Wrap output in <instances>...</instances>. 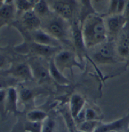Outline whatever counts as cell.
<instances>
[{"label":"cell","mask_w":129,"mask_h":132,"mask_svg":"<svg viewBox=\"0 0 129 132\" xmlns=\"http://www.w3.org/2000/svg\"><path fill=\"white\" fill-rule=\"evenodd\" d=\"M83 41L87 46H92L102 42L106 37V30L100 17L90 16L85 23L83 32Z\"/></svg>","instance_id":"1"},{"label":"cell","mask_w":129,"mask_h":132,"mask_svg":"<svg viewBox=\"0 0 129 132\" xmlns=\"http://www.w3.org/2000/svg\"><path fill=\"white\" fill-rule=\"evenodd\" d=\"M129 121V116L123 118V119L119 120L115 122L107 125H102L96 129L94 132H111L114 131H119L123 129Z\"/></svg>","instance_id":"2"},{"label":"cell","mask_w":129,"mask_h":132,"mask_svg":"<svg viewBox=\"0 0 129 132\" xmlns=\"http://www.w3.org/2000/svg\"><path fill=\"white\" fill-rule=\"evenodd\" d=\"M34 39L35 42L40 45L51 46H55L58 45L57 40L52 38L51 35H48L42 30H37L35 31L34 34Z\"/></svg>","instance_id":"3"},{"label":"cell","mask_w":129,"mask_h":132,"mask_svg":"<svg viewBox=\"0 0 129 132\" xmlns=\"http://www.w3.org/2000/svg\"><path fill=\"white\" fill-rule=\"evenodd\" d=\"M56 62L57 65H60L62 67L68 68L70 65L76 64L73 54L68 51L61 52L56 56Z\"/></svg>","instance_id":"4"},{"label":"cell","mask_w":129,"mask_h":132,"mask_svg":"<svg viewBox=\"0 0 129 132\" xmlns=\"http://www.w3.org/2000/svg\"><path fill=\"white\" fill-rule=\"evenodd\" d=\"M83 104H84V101L81 96L77 94L72 96L70 101L71 114L72 117L76 118L80 114L81 109L83 107Z\"/></svg>","instance_id":"5"},{"label":"cell","mask_w":129,"mask_h":132,"mask_svg":"<svg viewBox=\"0 0 129 132\" xmlns=\"http://www.w3.org/2000/svg\"><path fill=\"white\" fill-rule=\"evenodd\" d=\"M54 9L57 13L64 18L70 17L72 14V7L69 3L64 2H57L54 3Z\"/></svg>","instance_id":"6"},{"label":"cell","mask_w":129,"mask_h":132,"mask_svg":"<svg viewBox=\"0 0 129 132\" xmlns=\"http://www.w3.org/2000/svg\"><path fill=\"white\" fill-rule=\"evenodd\" d=\"M32 49L39 54L43 55V56H49L51 55L55 50H56V47L55 46H48V45H40L35 43L32 45Z\"/></svg>","instance_id":"7"},{"label":"cell","mask_w":129,"mask_h":132,"mask_svg":"<svg viewBox=\"0 0 129 132\" xmlns=\"http://www.w3.org/2000/svg\"><path fill=\"white\" fill-rule=\"evenodd\" d=\"M23 20L24 22L32 29L37 28L40 24V20L32 11H27L24 14Z\"/></svg>","instance_id":"8"},{"label":"cell","mask_w":129,"mask_h":132,"mask_svg":"<svg viewBox=\"0 0 129 132\" xmlns=\"http://www.w3.org/2000/svg\"><path fill=\"white\" fill-rule=\"evenodd\" d=\"M49 30L51 34L58 39L62 38L65 35V31L64 30L61 23L58 21H52L49 24Z\"/></svg>","instance_id":"9"},{"label":"cell","mask_w":129,"mask_h":132,"mask_svg":"<svg viewBox=\"0 0 129 132\" xmlns=\"http://www.w3.org/2000/svg\"><path fill=\"white\" fill-rule=\"evenodd\" d=\"M113 51L109 45H105L100 49V51L96 55L97 60H110L112 58Z\"/></svg>","instance_id":"10"},{"label":"cell","mask_w":129,"mask_h":132,"mask_svg":"<svg viewBox=\"0 0 129 132\" xmlns=\"http://www.w3.org/2000/svg\"><path fill=\"white\" fill-rule=\"evenodd\" d=\"M50 72H51V76L54 78V79L56 80L60 84H66L67 82V80L63 77L62 74L60 73L58 68H56L55 62L52 60L51 62V65H50Z\"/></svg>","instance_id":"11"},{"label":"cell","mask_w":129,"mask_h":132,"mask_svg":"<svg viewBox=\"0 0 129 132\" xmlns=\"http://www.w3.org/2000/svg\"><path fill=\"white\" fill-rule=\"evenodd\" d=\"M123 24V18L120 16H113L110 18L108 22V28L111 31H117Z\"/></svg>","instance_id":"12"},{"label":"cell","mask_w":129,"mask_h":132,"mask_svg":"<svg viewBox=\"0 0 129 132\" xmlns=\"http://www.w3.org/2000/svg\"><path fill=\"white\" fill-rule=\"evenodd\" d=\"M47 117L45 112L41 111H33L28 114V118L31 122H40Z\"/></svg>","instance_id":"13"},{"label":"cell","mask_w":129,"mask_h":132,"mask_svg":"<svg viewBox=\"0 0 129 132\" xmlns=\"http://www.w3.org/2000/svg\"><path fill=\"white\" fill-rule=\"evenodd\" d=\"M35 75L39 80L44 81L49 78V73L47 70L42 66H37L34 69Z\"/></svg>","instance_id":"14"},{"label":"cell","mask_w":129,"mask_h":132,"mask_svg":"<svg viewBox=\"0 0 129 132\" xmlns=\"http://www.w3.org/2000/svg\"><path fill=\"white\" fill-rule=\"evenodd\" d=\"M73 39H74L75 43L77 46L80 49H82L84 46V41H83V34L77 29L73 30Z\"/></svg>","instance_id":"15"},{"label":"cell","mask_w":129,"mask_h":132,"mask_svg":"<svg viewBox=\"0 0 129 132\" xmlns=\"http://www.w3.org/2000/svg\"><path fill=\"white\" fill-rule=\"evenodd\" d=\"M119 51L121 56H126L129 54V39H124L119 47Z\"/></svg>","instance_id":"16"},{"label":"cell","mask_w":129,"mask_h":132,"mask_svg":"<svg viewBox=\"0 0 129 132\" xmlns=\"http://www.w3.org/2000/svg\"><path fill=\"white\" fill-rule=\"evenodd\" d=\"M16 72H17V74L19 76L24 77H30V71H29V68L25 64L18 65L16 69Z\"/></svg>","instance_id":"17"},{"label":"cell","mask_w":129,"mask_h":132,"mask_svg":"<svg viewBox=\"0 0 129 132\" xmlns=\"http://www.w3.org/2000/svg\"><path fill=\"white\" fill-rule=\"evenodd\" d=\"M96 124V123L95 122L87 121V122L82 123L80 127V129L81 131L83 132H92L93 129H94V131H95L96 129V128H95Z\"/></svg>","instance_id":"18"},{"label":"cell","mask_w":129,"mask_h":132,"mask_svg":"<svg viewBox=\"0 0 129 132\" xmlns=\"http://www.w3.org/2000/svg\"><path fill=\"white\" fill-rule=\"evenodd\" d=\"M26 129L29 132H41L42 126L40 122H29L26 126Z\"/></svg>","instance_id":"19"},{"label":"cell","mask_w":129,"mask_h":132,"mask_svg":"<svg viewBox=\"0 0 129 132\" xmlns=\"http://www.w3.org/2000/svg\"><path fill=\"white\" fill-rule=\"evenodd\" d=\"M55 122L52 119H47L42 126L41 132H54Z\"/></svg>","instance_id":"20"},{"label":"cell","mask_w":129,"mask_h":132,"mask_svg":"<svg viewBox=\"0 0 129 132\" xmlns=\"http://www.w3.org/2000/svg\"><path fill=\"white\" fill-rule=\"evenodd\" d=\"M48 7L47 3L43 1H40L35 5V10L39 14H45L47 11Z\"/></svg>","instance_id":"21"},{"label":"cell","mask_w":129,"mask_h":132,"mask_svg":"<svg viewBox=\"0 0 129 132\" xmlns=\"http://www.w3.org/2000/svg\"><path fill=\"white\" fill-rule=\"evenodd\" d=\"M13 9L10 6H5L0 10V16L3 18H8L11 16Z\"/></svg>","instance_id":"22"},{"label":"cell","mask_w":129,"mask_h":132,"mask_svg":"<svg viewBox=\"0 0 129 132\" xmlns=\"http://www.w3.org/2000/svg\"><path fill=\"white\" fill-rule=\"evenodd\" d=\"M20 96L23 100H28L32 96V92L31 90H28V89H23L20 93Z\"/></svg>","instance_id":"23"},{"label":"cell","mask_w":129,"mask_h":132,"mask_svg":"<svg viewBox=\"0 0 129 132\" xmlns=\"http://www.w3.org/2000/svg\"><path fill=\"white\" fill-rule=\"evenodd\" d=\"M31 5L30 3H29L27 1H18V7L20 9H28Z\"/></svg>","instance_id":"24"},{"label":"cell","mask_w":129,"mask_h":132,"mask_svg":"<svg viewBox=\"0 0 129 132\" xmlns=\"http://www.w3.org/2000/svg\"><path fill=\"white\" fill-rule=\"evenodd\" d=\"M95 117V112L92 109H87L85 112V118L88 121H91Z\"/></svg>","instance_id":"25"},{"label":"cell","mask_w":129,"mask_h":132,"mask_svg":"<svg viewBox=\"0 0 129 132\" xmlns=\"http://www.w3.org/2000/svg\"><path fill=\"white\" fill-rule=\"evenodd\" d=\"M9 94L10 101H11L12 103H14L16 100V93H15V91H14V90H13V89H11V90H9Z\"/></svg>","instance_id":"26"},{"label":"cell","mask_w":129,"mask_h":132,"mask_svg":"<svg viewBox=\"0 0 129 132\" xmlns=\"http://www.w3.org/2000/svg\"><path fill=\"white\" fill-rule=\"evenodd\" d=\"M4 96H5L4 92L0 91V101L3 100V99L4 98Z\"/></svg>","instance_id":"27"},{"label":"cell","mask_w":129,"mask_h":132,"mask_svg":"<svg viewBox=\"0 0 129 132\" xmlns=\"http://www.w3.org/2000/svg\"><path fill=\"white\" fill-rule=\"evenodd\" d=\"M4 61H5L4 58H3V56L0 55V66H2V65L4 63Z\"/></svg>","instance_id":"28"},{"label":"cell","mask_w":129,"mask_h":132,"mask_svg":"<svg viewBox=\"0 0 129 132\" xmlns=\"http://www.w3.org/2000/svg\"><path fill=\"white\" fill-rule=\"evenodd\" d=\"M4 86H5L4 82L0 80V88H2V87H3Z\"/></svg>","instance_id":"29"},{"label":"cell","mask_w":129,"mask_h":132,"mask_svg":"<svg viewBox=\"0 0 129 132\" xmlns=\"http://www.w3.org/2000/svg\"><path fill=\"white\" fill-rule=\"evenodd\" d=\"M126 12H127V13H128V14H129V2L128 3L127 5H126Z\"/></svg>","instance_id":"30"},{"label":"cell","mask_w":129,"mask_h":132,"mask_svg":"<svg viewBox=\"0 0 129 132\" xmlns=\"http://www.w3.org/2000/svg\"><path fill=\"white\" fill-rule=\"evenodd\" d=\"M78 132H83V131H78Z\"/></svg>","instance_id":"31"}]
</instances>
